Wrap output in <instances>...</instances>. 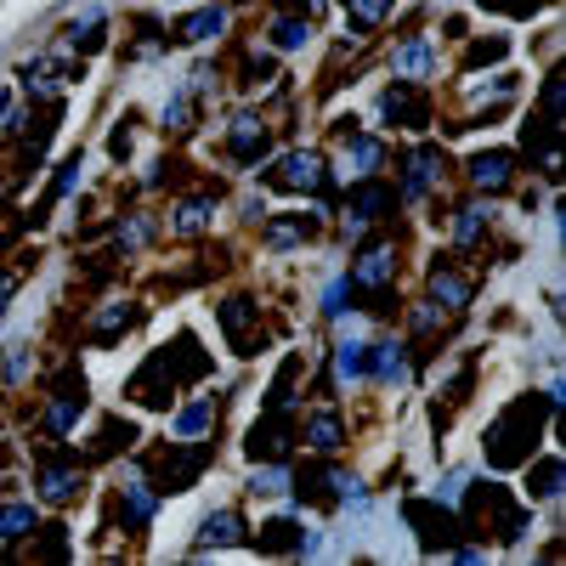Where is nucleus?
Masks as SVG:
<instances>
[{
  "mask_svg": "<svg viewBox=\"0 0 566 566\" xmlns=\"http://www.w3.org/2000/svg\"><path fill=\"white\" fill-rule=\"evenodd\" d=\"M205 368H210V357L199 352V340H193V335H176V352H170V346L148 352V363H142L136 380L125 386V397L142 402V408H165L170 391H176L181 380H199Z\"/></svg>",
  "mask_w": 566,
  "mask_h": 566,
  "instance_id": "1",
  "label": "nucleus"
},
{
  "mask_svg": "<svg viewBox=\"0 0 566 566\" xmlns=\"http://www.w3.org/2000/svg\"><path fill=\"white\" fill-rule=\"evenodd\" d=\"M555 397H515L499 419H493V431H488V464L493 470H515V464H527L538 437H544V419H549Z\"/></svg>",
  "mask_w": 566,
  "mask_h": 566,
  "instance_id": "2",
  "label": "nucleus"
},
{
  "mask_svg": "<svg viewBox=\"0 0 566 566\" xmlns=\"http://www.w3.org/2000/svg\"><path fill=\"white\" fill-rule=\"evenodd\" d=\"M216 323H221L227 346L239 352V357H255V352L266 346V328H261V306H255V301H244V295L221 301V306H216Z\"/></svg>",
  "mask_w": 566,
  "mask_h": 566,
  "instance_id": "3",
  "label": "nucleus"
},
{
  "mask_svg": "<svg viewBox=\"0 0 566 566\" xmlns=\"http://www.w3.org/2000/svg\"><path fill=\"white\" fill-rule=\"evenodd\" d=\"M464 515H482V522H499V538H522V533H527V510H515L504 488H470Z\"/></svg>",
  "mask_w": 566,
  "mask_h": 566,
  "instance_id": "4",
  "label": "nucleus"
},
{
  "mask_svg": "<svg viewBox=\"0 0 566 566\" xmlns=\"http://www.w3.org/2000/svg\"><path fill=\"white\" fill-rule=\"evenodd\" d=\"M261 181L277 187V193H317V187L328 181L323 176V154H290V159H277Z\"/></svg>",
  "mask_w": 566,
  "mask_h": 566,
  "instance_id": "5",
  "label": "nucleus"
},
{
  "mask_svg": "<svg viewBox=\"0 0 566 566\" xmlns=\"http://www.w3.org/2000/svg\"><path fill=\"white\" fill-rule=\"evenodd\" d=\"M290 431H295L290 408H266V419H255V424H250V459L277 464L283 453H290Z\"/></svg>",
  "mask_w": 566,
  "mask_h": 566,
  "instance_id": "6",
  "label": "nucleus"
},
{
  "mask_svg": "<svg viewBox=\"0 0 566 566\" xmlns=\"http://www.w3.org/2000/svg\"><path fill=\"white\" fill-rule=\"evenodd\" d=\"M380 114L397 125H408V130H424V125H431V103H424V91L413 85V80H397L391 91H386V97H380Z\"/></svg>",
  "mask_w": 566,
  "mask_h": 566,
  "instance_id": "7",
  "label": "nucleus"
},
{
  "mask_svg": "<svg viewBox=\"0 0 566 566\" xmlns=\"http://www.w3.org/2000/svg\"><path fill=\"white\" fill-rule=\"evenodd\" d=\"M85 413V374H63V380H57V391H52V413H45V424H52V431L63 437L69 431V424Z\"/></svg>",
  "mask_w": 566,
  "mask_h": 566,
  "instance_id": "8",
  "label": "nucleus"
},
{
  "mask_svg": "<svg viewBox=\"0 0 566 566\" xmlns=\"http://www.w3.org/2000/svg\"><path fill=\"white\" fill-rule=\"evenodd\" d=\"M205 464H210V448H170L165 476H159V488H154V493H187Z\"/></svg>",
  "mask_w": 566,
  "mask_h": 566,
  "instance_id": "9",
  "label": "nucleus"
},
{
  "mask_svg": "<svg viewBox=\"0 0 566 566\" xmlns=\"http://www.w3.org/2000/svg\"><path fill=\"white\" fill-rule=\"evenodd\" d=\"M391 277H397V255H391L386 244H374V250L352 266V283H357V290H374V295H386Z\"/></svg>",
  "mask_w": 566,
  "mask_h": 566,
  "instance_id": "10",
  "label": "nucleus"
},
{
  "mask_svg": "<svg viewBox=\"0 0 566 566\" xmlns=\"http://www.w3.org/2000/svg\"><path fill=\"white\" fill-rule=\"evenodd\" d=\"M510 154L504 148H488V154H476V159H470V181H476L482 187V193H504V187H510Z\"/></svg>",
  "mask_w": 566,
  "mask_h": 566,
  "instance_id": "11",
  "label": "nucleus"
},
{
  "mask_svg": "<svg viewBox=\"0 0 566 566\" xmlns=\"http://www.w3.org/2000/svg\"><path fill=\"white\" fill-rule=\"evenodd\" d=\"M261 148H266V130H261V119L239 114V119H232V136H227V154L239 159V165H255V159H261Z\"/></svg>",
  "mask_w": 566,
  "mask_h": 566,
  "instance_id": "12",
  "label": "nucleus"
},
{
  "mask_svg": "<svg viewBox=\"0 0 566 566\" xmlns=\"http://www.w3.org/2000/svg\"><path fill=\"white\" fill-rule=\"evenodd\" d=\"M255 549H266V555H283V549H312V538L290 522V515H277V522H266V527H261Z\"/></svg>",
  "mask_w": 566,
  "mask_h": 566,
  "instance_id": "13",
  "label": "nucleus"
},
{
  "mask_svg": "<svg viewBox=\"0 0 566 566\" xmlns=\"http://www.w3.org/2000/svg\"><path fill=\"white\" fill-rule=\"evenodd\" d=\"M442 170V148H413L408 154V176H402V193H424Z\"/></svg>",
  "mask_w": 566,
  "mask_h": 566,
  "instance_id": "14",
  "label": "nucleus"
},
{
  "mask_svg": "<svg viewBox=\"0 0 566 566\" xmlns=\"http://www.w3.org/2000/svg\"><path fill=\"white\" fill-rule=\"evenodd\" d=\"M239 538H244L239 510H216V515H205V527H199V549H210V544H239Z\"/></svg>",
  "mask_w": 566,
  "mask_h": 566,
  "instance_id": "15",
  "label": "nucleus"
},
{
  "mask_svg": "<svg viewBox=\"0 0 566 566\" xmlns=\"http://www.w3.org/2000/svg\"><path fill=\"white\" fill-rule=\"evenodd\" d=\"M80 493V470H63V464H45L40 470V499L45 504H69Z\"/></svg>",
  "mask_w": 566,
  "mask_h": 566,
  "instance_id": "16",
  "label": "nucleus"
},
{
  "mask_svg": "<svg viewBox=\"0 0 566 566\" xmlns=\"http://www.w3.org/2000/svg\"><path fill=\"white\" fill-rule=\"evenodd\" d=\"M431 45H424V40H408L402 45V52H391V69H397V80H424V74H431Z\"/></svg>",
  "mask_w": 566,
  "mask_h": 566,
  "instance_id": "17",
  "label": "nucleus"
},
{
  "mask_svg": "<svg viewBox=\"0 0 566 566\" xmlns=\"http://www.w3.org/2000/svg\"><path fill=\"white\" fill-rule=\"evenodd\" d=\"M221 7H205V12H193V18H181L176 23V45H199V40H210V34H221Z\"/></svg>",
  "mask_w": 566,
  "mask_h": 566,
  "instance_id": "18",
  "label": "nucleus"
},
{
  "mask_svg": "<svg viewBox=\"0 0 566 566\" xmlns=\"http://www.w3.org/2000/svg\"><path fill=\"white\" fill-rule=\"evenodd\" d=\"M391 205H397V193H391V187H380V181H363V187H352V216H357V221L380 216V210H391Z\"/></svg>",
  "mask_w": 566,
  "mask_h": 566,
  "instance_id": "19",
  "label": "nucleus"
},
{
  "mask_svg": "<svg viewBox=\"0 0 566 566\" xmlns=\"http://www.w3.org/2000/svg\"><path fill=\"white\" fill-rule=\"evenodd\" d=\"M431 295H437V301H448V306L459 312V306H470V283L442 261V266H431Z\"/></svg>",
  "mask_w": 566,
  "mask_h": 566,
  "instance_id": "20",
  "label": "nucleus"
},
{
  "mask_svg": "<svg viewBox=\"0 0 566 566\" xmlns=\"http://www.w3.org/2000/svg\"><path fill=\"white\" fill-rule=\"evenodd\" d=\"M306 442H312L317 453H335V448H340V413H312V419H306Z\"/></svg>",
  "mask_w": 566,
  "mask_h": 566,
  "instance_id": "21",
  "label": "nucleus"
},
{
  "mask_svg": "<svg viewBox=\"0 0 566 566\" xmlns=\"http://www.w3.org/2000/svg\"><path fill=\"white\" fill-rule=\"evenodd\" d=\"M560 493V459H538V470H527V499H555Z\"/></svg>",
  "mask_w": 566,
  "mask_h": 566,
  "instance_id": "22",
  "label": "nucleus"
},
{
  "mask_svg": "<svg viewBox=\"0 0 566 566\" xmlns=\"http://www.w3.org/2000/svg\"><path fill=\"white\" fill-rule=\"evenodd\" d=\"M391 12V0H346V23L363 34V29H374V23H380Z\"/></svg>",
  "mask_w": 566,
  "mask_h": 566,
  "instance_id": "23",
  "label": "nucleus"
},
{
  "mask_svg": "<svg viewBox=\"0 0 566 566\" xmlns=\"http://www.w3.org/2000/svg\"><path fill=\"white\" fill-rule=\"evenodd\" d=\"M170 227L181 232V239H193V232H205V227H210V199H193V205H181Z\"/></svg>",
  "mask_w": 566,
  "mask_h": 566,
  "instance_id": "24",
  "label": "nucleus"
},
{
  "mask_svg": "<svg viewBox=\"0 0 566 566\" xmlns=\"http://www.w3.org/2000/svg\"><path fill=\"white\" fill-rule=\"evenodd\" d=\"M148 515H154V493H148V482H130V488H125V522L142 527Z\"/></svg>",
  "mask_w": 566,
  "mask_h": 566,
  "instance_id": "25",
  "label": "nucleus"
},
{
  "mask_svg": "<svg viewBox=\"0 0 566 566\" xmlns=\"http://www.w3.org/2000/svg\"><path fill=\"white\" fill-rule=\"evenodd\" d=\"M23 533H34V510L29 504H7L0 510V538H23Z\"/></svg>",
  "mask_w": 566,
  "mask_h": 566,
  "instance_id": "26",
  "label": "nucleus"
},
{
  "mask_svg": "<svg viewBox=\"0 0 566 566\" xmlns=\"http://www.w3.org/2000/svg\"><path fill=\"white\" fill-rule=\"evenodd\" d=\"M306 40H312V23H301V18H283V23L272 29L277 52H295V45H306Z\"/></svg>",
  "mask_w": 566,
  "mask_h": 566,
  "instance_id": "27",
  "label": "nucleus"
},
{
  "mask_svg": "<svg viewBox=\"0 0 566 566\" xmlns=\"http://www.w3.org/2000/svg\"><path fill=\"white\" fill-rule=\"evenodd\" d=\"M136 323V312H125V306H114V312H103L97 323H91V340H114V335H125V328Z\"/></svg>",
  "mask_w": 566,
  "mask_h": 566,
  "instance_id": "28",
  "label": "nucleus"
},
{
  "mask_svg": "<svg viewBox=\"0 0 566 566\" xmlns=\"http://www.w3.org/2000/svg\"><path fill=\"white\" fill-rule=\"evenodd\" d=\"M306 232H312V221H272V227H266V244H272V250H290V244L306 239Z\"/></svg>",
  "mask_w": 566,
  "mask_h": 566,
  "instance_id": "29",
  "label": "nucleus"
},
{
  "mask_svg": "<svg viewBox=\"0 0 566 566\" xmlns=\"http://www.w3.org/2000/svg\"><path fill=\"white\" fill-rule=\"evenodd\" d=\"M130 442H136V424L108 419V424H103V437H97V453H119V448H130Z\"/></svg>",
  "mask_w": 566,
  "mask_h": 566,
  "instance_id": "30",
  "label": "nucleus"
},
{
  "mask_svg": "<svg viewBox=\"0 0 566 566\" xmlns=\"http://www.w3.org/2000/svg\"><path fill=\"white\" fill-rule=\"evenodd\" d=\"M402 346H374V374H380V380H402Z\"/></svg>",
  "mask_w": 566,
  "mask_h": 566,
  "instance_id": "31",
  "label": "nucleus"
},
{
  "mask_svg": "<svg viewBox=\"0 0 566 566\" xmlns=\"http://www.w3.org/2000/svg\"><path fill=\"white\" fill-rule=\"evenodd\" d=\"M205 424H210V402H193V408L176 413V431H181V437H199Z\"/></svg>",
  "mask_w": 566,
  "mask_h": 566,
  "instance_id": "32",
  "label": "nucleus"
},
{
  "mask_svg": "<svg viewBox=\"0 0 566 566\" xmlns=\"http://www.w3.org/2000/svg\"><path fill=\"white\" fill-rule=\"evenodd\" d=\"M340 374H346V380H363V374H368V346H340Z\"/></svg>",
  "mask_w": 566,
  "mask_h": 566,
  "instance_id": "33",
  "label": "nucleus"
},
{
  "mask_svg": "<svg viewBox=\"0 0 566 566\" xmlns=\"http://www.w3.org/2000/svg\"><path fill=\"white\" fill-rule=\"evenodd\" d=\"M504 52H510V45H504V40H488V45H476V52H470V57H464V69H476V63H499Z\"/></svg>",
  "mask_w": 566,
  "mask_h": 566,
  "instance_id": "34",
  "label": "nucleus"
},
{
  "mask_svg": "<svg viewBox=\"0 0 566 566\" xmlns=\"http://www.w3.org/2000/svg\"><path fill=\"white\" fill-rule=\"evenodd\" d=\"M453 232H459V244H470V239H476V232H482V210H459Z\"/></svg>",
  "mask_w": 566,
  "mask_h": 566,
  "instance_id": "35",
  "label": "nucleus"
},
{
  "mask_svg": "<svg viewBox=\"0 0 566 566\" xmlns=\"http://www.w3.org/2000/svg\"><path fill=\"white\" fill-rule=\"evenodd\" d=\"M18 283H23L18 272H0V312H7V301L18 295Z\"/></svg>",
  "mask_w": 566,
  "mask_h": 566,
  "instance_id": "36",
  "label": "nucleus"
},
{
  "mask_svg": "<svg viewBox=\"0 0 566 566\" xmlns=\"http://www.w3.org/2000/svg\"><path fill=\"white\" fill-rule=\"evenodd\" d=\"M0 374H7V380H18V374H23V346H12V352H7V363H0Z\"/></svg>",
  "mask_w": 566,
  "mask_h": 566,
  "instance_id": "37",
  "label": "nucleus"
}]
</instances>
